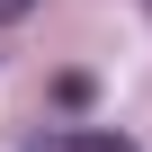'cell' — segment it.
Masks as SVG:
<instances>
[{"label": "cell", "instance_id": "1", "mask_svg": "<svg viewBox=\"0 0 152 152\" xmlns=\"http://www.w3.org/2000/svg\"><path fill=\"white\" fill-rule=\"evenodd\" d=\"M72 152H134L125 134H99V125H81V134H72Z\"/></svg>", "mask_w": 152, "mask_h": 152}, {"label": "cell", "instance_id": "2", "mask_svg": "<svg viewBox=\"0 0 152 152\" xmlns=\"http://www.w3.org/2000/svg\"><path fill=\"white\" fill-rule=\"evenodd\" d=\"M27 9H36V0H0V27H9V18H27Z\"/></svg>", "mask_w": 152, "mask_h": 152}]
</instances>
